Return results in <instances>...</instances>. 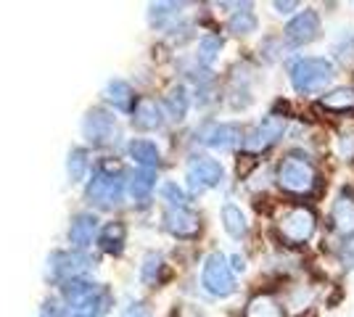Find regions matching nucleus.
Wrapping results in <instances>:
<instances>
[{"label":"nucleus","mask_w":354,"mask_h":317,"mask_svg":"<svg viewBox=\"0 0 354 317\" xmlns=\"http://www.w3.org/2000/svg\"><path fill=\"white\" fill-rule=\"evenodd\" d=\"M278 185H281L286 193L299 198L315 196L320 191V172L299 153H288L283 156V162L278 164Z\"/></svg>","instance_id":"nucleus-1"},{"label":"nucleus","mask_w":354,"mask_h":317,"mask_svg":"<svg viewBox=\"0 0 354 317\" xmlns=\"http://www.w3.org/2000/svg\"><path fill=\"white\" fill-rule=\"evenodd\" d=\"M124 196V172L122 166L114 162H104L98 166V172L93 175V180L88 182V191H85V198H88L90 206L95 209H114L119 201Z\"/></svg>","instance_id":"nucleus-2"},{"label":"nucleus","mask_w":354,"mask_h":317,"mask_svg":"<svg viewBox=\"0 0 354 317\" xmlns=\"http://www.w3.org/2000/svg\"><path fill=\"white\" fill-rule=\"evenodd\" d=\"M288 77H291V85L299 95H315L330 85V79L336 77V69L328 59L310 56V59L294 61L288 69Z\"/></svg>","instance_id":"nucleus-3"},{"label":"nucleus","mask_w":354,"mask_h":317,"mask_svg":"<svg viewBox=\"0 0 354 317\" xmlns=\"http://www.w3.org/2000/svg\"><path fill=\"white\" fill-rule=\"evenodd\" d=\"M201 286L212 296H217V299L233 296L238 291V283H236V272L230 267V259L225 257V254H220V251L209 254L204 259V267H201Z\"/></svg>","instance_id":"nucleus-4"},{"label":"nucleus","mask_w":354,"mask_h":317,"mask_svg":"<svg viewBox=\"0 0 354 317\" xmlns=\"http://www.w3.org/2000/svg\"><path fill=\"white\" fill-rule=\"evenodd\" d=\"M317 233V214L310 206H294L278 220V236L286 246H304Z\"/></svg>","instance_id":"nucleus-5"},{"label":"nucleus","mask_w":354,"mask_h":317,"mask_svg":"<svg viewBox=\"0 0 354 317\" xmlns=\"http://www.w3.org/2000/svg\"><path fill=\"white\" fill-rule=\"evenodd\" d=\"M286 127H288L286 117H281V114H267L265 119L259 122L254 130L246 133L241 148L246 153H265L267 148H272V146L286 135Z\"/></svg>","instance_id":"nucleus-6"},{"label":"nucleus","mask_w":354,"mask_h":317,"mask_svg":"<svg viewBox=\"0 0 354 317\" xmlns=\"http://www.w3.org/2000/svg\"><path fill=\"white\" fill-rule=\"evenodd\" d=\"M222 177H225V166L212 156H193L185 166V180L193 193H204V191L217 188Z\"/></svg>","instance_id":"nucleus-7"},{"label":"nucleus","mask_w":354,"mask_h":317,"mask_svg":"<svg viewBox=\"0 0 354 317\" xmlns=\"http://www.w3.org/2000/svg\"><path fill=\"white\" fill-rule=\"evenodd\" d=\"M82 135L93 146H106L117 135V117L106 108H90L82 119Z\"/></svg>","instance_id":"nucleus-8"},{"label":"nucleus","mask_w":354,"mask_h":317,"mask_svg":"<svg viewBox=\"0 0 354 317\" xmlns=\"http://www.w3.org/2000/svg\"><path fill=\"white\" fill-rule=\"evenodd\" d=\"M283 37H286L288 46H310L315 40H320V37H323L320 16L315 14V11H301V14H296L294 19L286 24Z\"/></svg>","instance_id":"nucleus-9"},{"label":"nucleus","mask_w":354,"mask_h":317,"mask_svg":"<svg viewBox=\"0 0 354 317\" xmlns=\"http://www.w3.org/2000/svg\"><path fill=\"white\" fill-rule=\"evenodd\" d=\"M88 267L90 259L82 251H53L48 257V272L61 283H66L72 278H82V270H88Z\"/></svg>","instance_id":"nucleus-10"},{"label":"nucleus","mask_w":354,"mask_h":317,"mask_svg":"<svg viewBox=\"0 0 354 317\" xmlns=\"http://www.w3.org/2000/svg\"><path fill=\"white\" fill-rule=\"evenodd\" d=\"M328 222H330L336 236L352 238L354 236V191H349V188L339 191V196H336L333 206H330V214H328Z\"/></svg>","instance_id":"nucleus-11"},{"label":"nucleus","mask_w":354,"mask_h":317,"mask_svg":"<svg viewBox=\"0 0 354 317\" xmlns=\"http://www.w3.org/2000/svg\"><path fill=\"white\" fill-rule=\"evenodd\" d=\"M164 230L172 233L175 238L188 241V238H196L201 233V220L188 206L185 209H167L164 211Z\"/></svg>","instance_id":"nucleus-12"},{"label":"nucleus","mask_w":354,"mask_h":317,"mask_svg":"<svg viewBox=\"0 0 354 317\" xmlns=\"http://www.w3.org/2000/svg\"><path fill=\"white\" fill-rule=\"evenodd\" d=\"M246 133L241 130V124L236 122H222V124H209V130L204 133V143L209 148H217V151H230L243 143Z\"/></svg>","instance_id":"nucleus-13"},{"label":"nucleus","mask_w":354,"mask_h":317,"mask_svg":"<svg viewBox=\"0 0 354 317\" xmlns=\"http://www.w3.org/2000/svg\"><path fill=\"white\" fill-rule=\"evenodd\" d=\"M69 243L74 246V251H85L90 243L98 238V217L95 214H74L72 225H69Z\"/></svg>","instance_id":"nucleus-14"},{"label":"nucleus","mask_w":354,"mask_h":317,"mask_svg":"<svg viewBox=\"0 0 354 317\" xmlns=\"http://www.w3.org/2000/svg\"><path fill=\"white\" fill-rule=\"evenodd\" d=\"M133 124L138 130H159L164 124V111L162 106L156 104L153 98H140L133 108Z\"/></svg>","instance_id":"nucleus-15"},{"label":"nucleus","mask_w":354,"mask_h":317,"mask_svg":"<svg viewBox=\"0 0 354 317\" xmlns=\"http://www.w3.org/2000/svg\"><path fill=\"white\" fill-rule=\"evenodd\" d=\"M320 106L325 111H333V114L354 111V85H339L333 90H325L320 95Z\"/></svg>","instance_id":"nucleus-16"},{"label":"nucleus","mask_w":354,"mask_h":317,"mask_svg":"<svg viewBox=\"0 0 354 317\" xmlns=\"http://www.w3.org/2000/svg\"><path fill=\"white\" fill-rule=\"evenodd\" d=\"M127 153H130V159H133L140 169H156V166H159V148H156V143H151L146 137L130 140V143H127Z\"/></svg>","instance_id":"nucleus-17"},{"label":"nucleus","mask_w":354,"mask_h":317,"mask_svg":"<svg viewBox=\"0 0 354 317\" xmlns=\"http://www.w3.org/2000/svg\"><path fill=\"white\" fill-rule=\"evenodd\" d=\"M243 317H286V312H283V304L272 294H257L246 304Z\"/></svg>","instance_id":"nucleus-18"},{"label":"nucleus","mask_w":354,"mask_h":317,"mask_svg":"<svg viewBox=\"0 0 354 317\" xmlns=\"http://www.w3.org/2000/svg\"><path fill=\"white\" fill-rule=\"evenodd\" d=\"M227 30L236 37H249L259 30V19L251 11V6H238V11H233V16L227 19Z\"/></svg>","instance_id":"nucleus-19"},{"label":"nucleus","mask_w":354,"mask_h":317,"mask_svg":"<svg viewBox=\"0 0 354 317\" xmlns=\"http://www.w3.org/2000/svg\"><path fill=\"white\" fill-rule=\"evenodd\" d=\"M104 98L119 111H127V108H133L135 93L124 79H109L104 88Z\"/></svg>","instance_id":"nucleus-20"},{"label":"nucleus","mask_w":354,"mask_h":317,"mask_svg":"<svg viewBox=\"0 0 354 317\" xmlns=\"http://www.w3.org/2000/svg\"><path fill=\"white\" fill-rule=\"evenodd\" d=\"M153 188H156V172L153 169H140L138 166L133 172V177L127 180V191H130V196L135 201H146Z\"/></svg>","instance_id":"nucleus-21"},{"label":"nucleus","mask_w":354,"mask_h":317,"mask_svg":"<svg viewBox=\"0 0 354 317\" xmlns=\"http://www.w3.org/2000/svg\"><path fill=\"white\" fill-rule=\"evenodd\" d=\"M220 217H222V227H225V233H227L230 238H243V236H246L249 222H246V214L238 209L236 204H225L220 211Z\"/></svg>","instance_id":"nucleus-22"},{"label":"nucleus","mask_w":354,"mask_h":317,"mask_svg":"<svg viewBox=\"0 0 354 317\" xmlns=\"http://www.w3.org/2000/svg\"><path fill=\"white\" fill-rule=\"evenodd\" d=\"M98 243L106 254H122L124 249V225L122 222H109L98 236Z\"/></svg>","instance_id":"nucleus-23"},{"label":"nucleus","mask_w":354,"mask_h":317,"mask_svg":"<svg viewBox=\"0 0 354 317\" xmlns=\"http://www.w3.org/2000/svg\"><path fill=\"white\" fill-rule=\"evenodd\" d=\"M188 106H191V95H188V90L183 85L172 88V90L167 93V98H164V108H167V114L172 119H183L188 114Z\"/></svg>","instance_id":"nucleus-24"},{"label":"nucleus","mask_w":354,"mask_h":317,"mask_svg":"<svg viewBox=\"0 0 354 317\" xmlns=\"http://www.w3.org/2000/svg\"><path fill=\"white\" fill-rule=\"evenodd\" d=\"M88 169H90L88 151H85V148H72V151H69V159H66V175H69V180L82 182L85 175H88Z\"/></svg>","instance_id":"nucleus-25"},{"label":"nucleus","mask_w":354,"mask_h":317,"mask_svg":"<svg viewBox=\"0 0 354 317\" xmlns=\"http://www.w3.org/2000/svg\"><path fill=\"white\" fill-rule=\"evenodd\" d=\"M180 8H183V3H153V6L148 8V21H151L153 27H164L169 19H177V16H180Z\"/></svg>","instance_id":"nucleus-26"},{"label":"nucleus","mask_w":354,"mask_h":317,"mask_svg":"<svg viewBox=\"0 0 354 317\" xmlns=\"http://www.w3.org/2000/svg\"><path fill=\"white\" fill-rule=\"evenodd\" d=\"M222 50V37L220 35H204L201 40H198V64H204V66H212L217 56H220Z\"/></svg>","instance_id":"nucleus-27"},{"label":"nucleus","mask_w":354,"mask_h":317,"mask_svg":"<svg viewBox=\"0 0 354 317\" xmlns=\"http://www.w3.org/2000/svg\"><path fill=\"white\" fill-rule=\"evenodd\" d=\"M162 270H164V259H162V254L151 251V254H146V259H143V265H140V280H143L146 286H153V283L159 280V275H162Z\"/></svg>","instance_id":"nucleus-28"},{"label":"nucleus","mask_w":354,"mask_h":317,"mask_svg":"<svg viewBox=\"0 0 354 317\" xmlns=\"http://www.w3.org/2000/svg\"><path fill=\"white\" fill-rule=\"evenodd\" d=\"M159 193L169 204V209H185L188 206V193L177 182H164L162 188H159Z\"/></svg>","instance_id":"nucleus-29"},{"label":"nucleus","mask_w":354,"mask_h":317,"mask_svg":"<svg viewBox=\"0 0 354 317\" xmlns=\"http://www.w3.org/2000/svg\"><path fill=\"white\" fill-rule=\"evenodd\" d=\"M339 156L344 162H354V127L346 124L339 133Z\"/></svg>","instance_id":"nucleus-30"},{"label":"nucleus","mask_w":354,"mask_h":317,"mask_svg":"<svg viewBox=\"0 0 354 317\" xmlns=\"http://www.w3.org/2000/svg\"><path fill=\"white\" fill-rule=\"evenodd\" d=\"M272 8H275L278 14H294L296 8H299V3H294V0H291V3H272Z\"/></svg>","instance_id":"nucleus-31"},{"label":"nucleus","mask_w":354,"mask_h":317,"mask_svg":"<svg viewBox=\"0 0 354 317\" xmlns=\"http://www.w3.org/2000/svg\"><path fill=\"white\" fill-rule=\"evenodd\" d=\"M230 265H233V272L246 270V262H243V257H230Z\"/></svg>","instance_id":"nucleus-32"},{"label":"nucleus","mask_w":354,"mask_h":317,"mask_svg":"<svg viewBox=\"0 0 354 317\" xmlns=\"http://www.w3.org/2000/svg\"><path fill=\"white\" fill-rule=\"evenodd\" d=\"M37 317H56V309H48V304H45V309Z\"/></svg>","instance_id":"nucleus-33"}]
</instances>
